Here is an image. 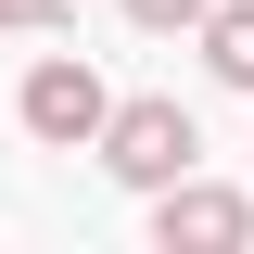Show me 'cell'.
<instances>
[{
    "instance_id": "4",
    "label": "cell",
    "mask_w": 254,
    "mask_h": 254,
    "mask_svg": "<svg viewBox=\"0 0 254 254\" xmlns=\"http://www.w3.org/2000/svg\"><path fill=\"white\" fill-rule=\"evenodd\" d=\"M203 64H216L229 89H254V0H216L203 13Z\"/></svg>"
},
{
    "instance_id": "2",
    "label": "cell",
    "mask_w": 254,
    "mask_h": 254,
    "mask_svg": "<svg viewBox=\"0 0 254 254\" xmlns=\"http://www.w3.org/2000/svg\"><path fill=\"white\" fill-rule=\"evenodd\" d=\"M190 153H203L190 102H115V115H102V165H115L127 190H165V178H190Z\"/></svg>"
},
{
    "instance_id": "6",
    "label": "cell",
    "mask_w": 254,
    "mask_h": 254,
    "mask_svg": "<svg viewBox=\"0 0 254 254\" xmlns=\"http://www.w3.org/2000/svg\"><path fill=\"white\" fill-rule=\"evenodd\" d=\"M0 26H64V0H0Z\"/></svg>"
},
{
    "instance_id": "1",
    "label": "cell",
    "mask_w": 254,
    "mask_h": 254,
    "mask_svg": "<svg viewBox=\"0 0 254 254\" xmlns=\"http://www.w3.org/2000/svg\"><path fill=\"white\" fill-rule=\"evenodd\" d=\"M13 115H26V140H51V153H102V115H115V89H102L76 51H51V64H26Z\"/></svg>"
},
{
    "instance_id": "5",
    "label": "cell",
    "mask_w": 254,
    "mask_h": 254,
    "mask_svg": "<svg viewBox=\"0 0 254 254\" xmlns=\"http://www.w3.org/2000/svg\"><path fill=\"white\" fill-rule=\"evenodd\" d=\"M216 0H127V26H203Z\"/></svg>"
},
{
    "instance_id": "3",
    "label": "cell",
    "mask_w": 254,
    "mask_h": 254,
    "mask_svg": "<svg viewBox=\"0 0 254 254\" xmlns=\"http://www.w3.org/2000/svg\"><path fill=\"white\" fill-rule=\"evenodd\" d=\"M153 242L165 254H229V242H254V203H242V190H203V178H165L153 190Z\"/></svg>"
}]
</instances>
